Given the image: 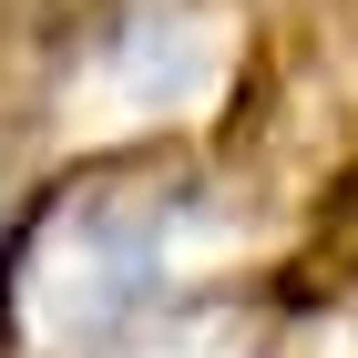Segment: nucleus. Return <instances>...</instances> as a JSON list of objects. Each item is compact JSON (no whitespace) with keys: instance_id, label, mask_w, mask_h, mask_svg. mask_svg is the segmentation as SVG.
<instances>
[{"instance_id":"nucleus-1","label":"nucleus","mask_w":358,"mask_h":358,"mask_svg":"<svg viewBox=\"0 0 358 358\" xmlns=\"http://www.w3.org/2000/svg\"><path fill=\"white\" fill-rule=\"evenodd\" d=\"M185 215L143 185H83L72 205H52V225L21 256V317L31 338H103L123 328L154 287H164Z\"/></svg>"}]
</instances>
